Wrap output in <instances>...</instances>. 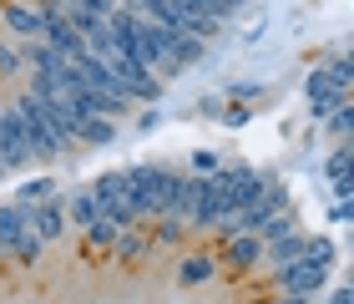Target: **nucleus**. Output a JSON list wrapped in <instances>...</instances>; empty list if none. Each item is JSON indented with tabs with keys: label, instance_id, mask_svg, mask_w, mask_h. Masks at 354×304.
I'll return each instance as SVG.
<instances>
[{
	"label": "nucleus",
	"instance_id": "obj_1",
	"mask_svg": "<svg viewBox=\"0 0 354 304\" xmlns=\"http://www.w3.org/2000/svg\"><path fill=\"white\" fill-rule=\"evenodd\" d=\"M15 117H21L26 127V142H30V157H41V163H56V157H66L71 147L61 142L51 111H46L41 97H30V91H21V102H15Z\"/></svg>",
	"mask_w": 354,
	"mask_h": 304
},
{
	"label": "nucleus",
	"instance_id": "obj_2",
	"mask_svg": "<svg viewBox=\"0 0 354 304\" xmlns=\"http://www.w3.org/2000/svg\"><path fill=\"white\" fill-rule=\"evenodd\" d=\"M162 172L167 163H137V168H122V188H127V208L132 218H157V188H162Z\"/></svg>",
	"mask_w": 354,
	"mask_h": 304
},
{
	"label": "nucleus",
	"instance_id": "obj_3",
	"mask_svg": "<svg viewBox=\"0 0 354 304\" xmlns=\"http://www.w3.org/2000/svg\"><path fill=\"white\" fill-rule=\"evenodd\" d=\"M329 284V264L324 259H294V264H283V269H273V289L279 294H304V299H314L319 289Z\"/></svg>",
	"mask_w": 354,
	"mask_h": 304
},
{
	"label": "nucleus",
	"instance_id": "obj_4",
	"mask_svg": "<svg viewBox=\"0 0 354 304\" xmlns=\"http://www.w3.org/2000/svg\"><path fill=\"white\" fill-rule=\"evenodd\" d=\"M91 198H96V213L111 218L117 229H137L132 208H127V188H122V172H102V178L91 183Z\"/></svg>",
	"mask_w": 354,
	"mask_h": 304
},
{
	"label": "nucleus",
	"instance_id": "obj_5",
	"mask_svg": "<svg viewBox=\"0 0 354 304\" xmlns=\"http://www.w3.org/2000/svg\"><path fill=\"white\" fill-rule=\"evenodd\" d=\"M132 30H137V51H142V61H147L152 71H167V56H172V36H177V30L147 21V15H137Z\"/></svg>",
	"mask_w": 354,
	"mask_h": 304
},
{
	"label": "nucleus",
	"instance_id": "obj_6",
	"mask_svg": "<svg viewBox=\"0 0 354 304\" xmlns=\"http://www.w3.org/2000/svg\"><path fill=\"white\" fill-rule=\"evenodd\" d=\"M0 163H6V172L30 163V142H26V127L15 117V107H0Z\"/></svg>",
	"mask_w": 354,
	"mask_h": 304
},
{
	"label": "nucleus",
	"instance_id": "obj_7",
	"mask_svg": "<svg viewBox=\"0 0 354 304\" xmlns=\"http://www.w3.org/2000/svg\"><path fill=\"white\" fill-rule=\"evenodd\" d=\"M41 15L36 6H26V0H0V36L10 41H41Z\"/></svg>",
	"mask_w": 354,
	"mask_h": 304
},
{
	"label": "nucleus",
	"instance_id": "obj_8",
	"mask_svg": "<svg viewBox=\"0 0 354 304\" xmlns=\"http://www.w3.org/2000/svg\"><path fill=\"white\" fill-rule=\"evenodd\" d=\"M66 229H71V223H66V193H56L51 203H41V208H30V233H36L46 249H51L56 238H66Z\"/></svg>",
	"mask_w": 354,
	"mask_h": 304
},
{
	"label": "nucleus",
	"instance_id": "obj_9",
	"mask_svg": "<svg viewBox=\"0 0 354 304\" xmlns=\"http://www.w3.org/2000/svg\"><path fill=\"white\" fill-rule=\"evenodd\" d=\"M304 91H309V107H314V117H319V122H324L329 111H334V107H339V102L349 97V91H344L339 82H334V76H329L324 66H319V71H309V82H304Z\"/></svg>",
	"mask_w": 354,
	"mask_h": 304
},
{
	"label": "nucleus",
	"instance_id": "obj_10",
	"mask_svg": "<svg viewBox=\"0 0 354 304\" xmlns=\"http://www.w3.org/2000/svg\"><path fill=\"white\" fill-rule=\"evenodd\" d=\"M223 264H228L233 274H248V269H259V264H263V244H259V233H233V238H228V249H223Z\"/></svg>",
	"mask_w": 354,
	"mask_h": 304
},
{
	"label": "nucleus",
	"instance_id": "obj_11",
	"mask_svg": "<svg viewBox=\"0 0 354 304\" xmlns=\"http://www.w3.org/2000/svg\"><path fill=\"white\" fill-rule=\"evenodd\" d=\"M309 253V233H283V238H273V244H263V264L268 269H283V264H294Z\"/></svg>",
	"mask_w": 354,
	"mask_h": 304
},
{
	"label": "nucleus",
	"instance_id": "obj_12",
	"mask_svg": "<svg viewBox=\"0 0 354 304\" xmlns=\"http://www.w3.org/2000/svg\"><path fill=\"white\" fill-rule=\"evenodd\" d=\"M213 274H218V264L207 259V253H187V259L177 264V284H183V289H203V284H213Z\"/></svg>",
	"mask_w": 354,
	"mask_h": 304
},
{
	"label": "nucleus",
	"instance_id": "obj_13",
	"mask_svg": "<svg viewBox=\"0 0 354 304\" xmlns=\"http://www.w3.org/2000/svg\"><path fill=\"white\" fill-rule=\"evenodd\" d=\"M61 193V188H56V178H30V183H21V188H15V208H21V213H30V208H41V203H51Z\"/></svg>",
	"mask_w": 354,
	"mask_h": 304
},
{
	"label": "nucleus",
	"instance_id": "obj_14",
	"mask_svg": "<svg viewBox=\"0 0 354 304\" xmlns=\"http://www.w3.org/2000/svg\"><path fill=\"white\" fill-rule=\"evenodd\" d=\"M30 229V213H21L15 203H0V253H10L21 244V233Z\"/></svg>",
	"mask_w": 354,
	"mask_h": 304
},
{
	"label": "nucleus",
	"instance_id": "obj_15",
	"mask_svg": "<svg viewBox=\"0 0 354 304\" xmlns=\"http://www.w3.org/2000/svg\"><path fill=\"white\" fill-rule=\"evenodd\" d=\"M96 218H102V213H96V198H91V188H76V193H66V223H71L76 233H82V229H91Z\"/></svg>",
	"mask_w": 354,
	"mask_h": 304
},
{
	"label": "nucleus",
	"instance_id": "obj_16",
	"mask_svg": "<svg viewBox=\"0 0 354 304\" xmlns=\"http://www.w3.org/2000/svg\"><path fill=\"white\" fill-rule=\"evenodd\" d=\"M117 142V122L111 117H86L82 132H76V147H111Z\"/></svg>",
	"mask_w": 354,
	"mask_h": 304
},
{
	"label": "nucleus",
	"instance_id": "obj_17",
	"mask_svg": "<svg viewBox=\"0 0 354 304\" xmlns=\"http://www.w3.org/2000/svg\"><path fill=\"white\" fill-rule=\"evenodd\" d=\"M203 46H207V41H198V36H172L167 76H172V71H187V66H198V61H203Z\"/></svg>",
	"mask_w": 354,
	"mask_h": 304
},
{
	"label": "nucleus",
	"instance_id": "obj_18",
	"mask_svg": "<svg viewBox=\"0 0 354 304\" xmlns=\"http://www.w3.org/2000/svg\"><path fill=\"white\" fill-rule=\"evenodd\" d=\"M15 76H26V56H21V41L0 36V82H15Z\"/></svg>",
	"mask_w": 354,
	"mask_h": 304
},
{
	"label": "nucleus",
	"instance_id": "obj_19",
	"mask_svg": "<svg viewBox=\"0 0 354 304\" xmlns=\"http://www.w3.org/2000/svg\"><path fill=\"white\" fill-rule=\"evenodd\" d=\"M111 249H117V264H137L142 253H147V238H142L137 229H122V233H117V244H111Z\"/></svg>",
	"mask_w": 354,
	"mask_h": 304
},
{
	"label": "nucleus",
	"instance_id": "obj_20",
	"mask_svg": "<svg viewBox=\"0 0 354 304\" xmlns=\"http://www.w3.org/2000/svg\"><path fill=\"white\" fill-rule=\"evenodd\" d=\"M41 253H46V244H41V238H36V233L26 229V233H21V244L10 249V259L21 264V269H30V264H41Z\"/></svg>",
	"mask_w": 354,
	"mask_h": 304
},
{
	"label": "nucleus",
	"instance_id": "obj_21",
	"mask_svg": "<svg viewBox=\"0 0 354 304\" xmlns=\"http://www.w3.org/2000/svg\"><path fill=\"white\" fill-rule=\"evenodd\" d=\"M324 127H329V132L339 137V142H349V132H354V107H349V97H344V102L324 117Z\"/></svg>",
	"mask_w": 354,
	"mask_h": 304
},
{
	"label": "nucleus",
	"instance_id": "obj_22",
	"mask_svg": "<svg viewBox=\"0 0 354 304\" xmlns=\"http://www.w3.org/2000/svg\"><path fill=\"white\" fill-rule=\"evenodd\" d=\"M187 233H192V229H187L183 218H167V213H162V218H157V229H152V244H183Z\"/></svg>",
	"mask_w": 354,
	"mask_h": 304
},
{
	"label": "nucleus",
	"instance_id": "obj_23",
	"mask_svg": "<svg viewBox=\"0 0 354 304\" xmlns=\"http://www.w3.org/2000/svg\"><path fill=\"white\" fill-rule=\"evenodd\" d=\"M349 163H354V152H349V142H339V147L329 152V163H324L329 183H349Z\"/></svg>",
	"mask_w": 354,
	"mask_h": 304
},
{
	"label": "nucleus",
	"instance_id": "obj_24",
	"mask_svg": "<svg viewBox=\"0 0 354 304\" xmlns=\"http://www.w3.org/2000/svg\"><path fill=\"white\" fill-rule=\"evenodd\" d=\"M218 168H223V157H218L213 147H198V152L187 157V172H192V178H213Z\"/></svg>",
	"mask_w": 354,
	"mask_h": 304
},
{
	"label": "nucleus",
	"instance_id": "obj_25",
	"mask_svg": "<svg viewBox=\"0 0 354 304\" xmlns=\"http://www.w3.org/2000/svg\"><path fill=\"white\" fill-rule=\"evenodd\" d=\"M82 233H86V244H91V249H111V244H117V233H122V229H117L111 218H96L91 229H82Z\"/></svg>",
	"mask_w": 354,
	"mask_h": 304
},
{
	"label": "nucleus",
	"instance_id": "obj_26",
	"mask_svg": "<svg viewBox=\"0 0 354 304\" xmlns=\"http://www.w3.org/2000/svg\"><path fill=\"white\" fill-rule=\"evenodd\" d=\"M283 233H294V223H288V213H273L259 223V244H273V238H283Z\"/></svg>",
	"mask_w": 354,
	"mask_h": 304
},
{
	"label": "nucleus",
	"instance_id": "obj_27",
	"mask_svg": "<svg viewBox=\"0 0 354 304\" xmlns=\"http://www.w3.org/2000/svg\"><path fill=\"white\" fill-rule=\"evenodd\" d=\"M238 6H243V0H203V10L213 15V21H228V15H238Z\"/></svg>",
	"mask_w": 354,
	"mask_h": 304
},
{
	"label": "nucleus",
	"instance_id": "obj_28",
	"mask_svg": "<svg viewBox=\"0 0 354 304\" xmlns=\"http://www.w3.org/2000/svg\"><path fill=\"white\" fill-rule=\"evenodd\" d=\"M329 76H334V82H339L344 91H349V76H354V66H349V56H334V66H324Z\"/></svg>",
	"mask_w": 354,
	"mask_h": 304
},
{
	"label": "nucleus",
	"instance_id": "obj_29",
	"mask_svg": "<svg viewBox=\"0 0 354 304\" xmlns=\"http://www.w3.org/2000/svg\"><path fill=\"white\" fill-rule=\"evenodd\" d=\"M71 6H82V10H91V15H102V21H106V15L117 10V0H71Z\"/></svg>",
	"mask_w": 354,
	"mask_h": 304
},
{
	"label": "nucleus",
	"instance_id": "obj_30",
	"mask_svg": "<svg viewBox=\"0 0 354 304\" xmlns=\"http://www.w3.org/2000/svg\"><path fill=\"white\" fill-rule=\"evenodd\" d=\"M243 122H248V107L243 102H233L228 111H223V127H243Z\"/></svg>",
	"mask_w": 354,
	"mask_h": 304
},
{
	"label": "nucleus",
	"instance_id": "obj_31",
	"mask_svg": "<svg viewBox=\"0 0 354 304\" xmlns=\"http://www.w3.org/2000/svg\"><path fill=\"white\" fill-rule=\"evenodd\" d=\"M324 304H354V294H349V284H334V289H329V299Z\"/></svg>",
	"mask_w": 354,
	"mask_h": 304
},
{
	"label": "nucleus",
	"instance_id": "obj_32",
	"mask_svg": "<svg viewBox=\"0 0 354 304\" xmlns=\"http://www.w3.org/2000/svg\"><path fill=\"white\" fill-rule=\"evenodd\" d=\"M263 87H253V82H243V87H233V102H253Z\"/></svg>",
	"mask_w": 354,
	"mask_h": 304
},
{
	"label": "nucleus",
	"instance_id": "obj_33",
	"mask_svg": "<svg viewBox=\"0 0 354 304\" xmlns=\"http://www.w3.org/2000/svg\"><path fill=\"white\" fill-rule=\"evenodd\" d=\"M273 304H309V299H304V294H279Z\"/></svg>",
	"mask_w": 354,
	"mask_h": 304
},
{
	"label": "nucleus",
	"instance_id": "obj_34",
	"mask_svg": "<svg viewBox=\"0 0 354 304\" xmlns=\"http://www.w3.org/2000/svg\"><path fill=\"white\" fill-rule=\"evenodd\" d=\"M0 183H6V163H0Z\"/></svg>",
	"mask_w": 354,
	"mask_h": 304
},
{
	"label": "nucleus",
	"instance_id": "obj_35",
	"mask_svg": "<svg viewBox=\"0 0 354 304\" xmlns=\"http://www.w3.org/2000/svg\"><path fill=\"white\" fill-rule=\"evenodd\" d=\"M61 6H71V0H61Z\"/></svg>",
	"mask_w": 354,
	"mask_h": 304
}]
</instances>
